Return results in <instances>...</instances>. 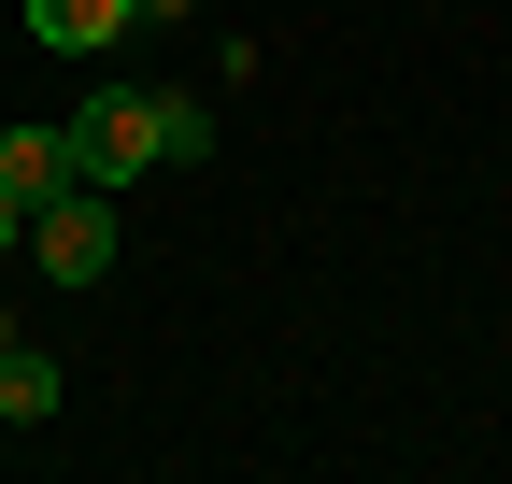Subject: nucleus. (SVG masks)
<instances>
[{
	"label": "nucleus",
	"instance_id": "nucleus-1",
	"mask_svg": "<svg viewBox=\"0 0 512 484\" xmlns=\"http://www.w3.org/2000/svg\"><path fill=\"white\" fill-rule=\"evenodd\" d=\"M72 171H86L100 200L143 186V171H157V86H100V100L72 114Z\"/></svg>",
	"mask_w": 512,
	"mask_h": 484
},
{
	"label": "nucleus",
	"instance_id": "nucleus-2",
	"mask_svg": "<svg viewBox=\"0 0 512 484\" xmlns=\"http://www.w3.org/2000/svg\"><path fill=\"white\" fill-rule=\"evenodd\" d=\"M29 271H43L57 299H86V285L114 271V200H100V186H57V200L29 214Z\"/></svg>",
	"mask_w": 512,
	"mask_h": 484
},
{
	"label": "nucleus",
	"instance_id": "nucleus-3",
	"mask_svg": "<svg viewBox=\"0 0 512 484\" xmlns=\"http://www.w3.org/2000/svg\"><path fill=\"white\" fill-rule=\"evenodd\" d=\"M0 186H15L29 214H43L57 186H86V171H72V129H0Z\"/></svg>",
	"mask_w": 512,
	"mask_h": 484
},
{
	"label": "nucleus",
	"instance_id": "nucleus-4",
	"mask_svg": "<svg viewBox=\"0 0 512 484\" xmlns=\"http://www.w3.org/2000/svg\"><path fill=\"white\" fill-rule=\"evenodd\" d=\"M29 43L43 57H100V43H128V0H29Z\"/></svg>",
	"mask_w": 512,
	"mask_h": 484
},
{
	"label": "nucleus",
	"instance_id": "nucleus-5",
	"mask_svg": "<svg viewBox=\"0 0 512 484\" xmlns=\"http://www.w3.org/2000/svg\"><path fill=\"white\" fill-rule=\"evenodd\" d=\"M0 428H57V356L15 328V342H0Z\"/></svg>",
	"mask_w": 512,
	"mask_h": 484
},
{
	"label": "nucleus",
	"instance_id": "nucleus-6",
	"mask_svg": "<svg viewBox=\"0 0 512 484\" xmlns=\"http://www.w3.org/2000/svg\"><path fill=\"white\" fill-rule=\"evenodd\" d=\"M214 157V100L200 86H157V171H200Z\"/></svg>",
	"mask_w": 512,
	"mask_h": 484
},
{
	"label": "nucleus",
	"instance_id": "nucleus-7",
	"mask_svg": "<svg viewBox=\"0 0 512 484\" xmlns=\"http://www.w3.org/2000/svg\"><path fill=\"white\" fill-rule=\"evenodd\" d=\"M185 15H200V0H128V29H185Z\"/></svg>",
	"mask_w": 512,
	"mask_h": 484
},
{
	"label": "nucleus",
	"instance_id": "nucleus-8",
	"mask_svg": "<svg viewBox=\"0 0 512 484\" xmlns=\"http://www.w3.org/2000/svg\"><path fill=\"white\" fill-rule=\"evenodd\" d=\"M0 257H29V200L15 186H0Z\"/></svg>",
	"mask_w": 512,
	"mask_h": 484
},
{
	"label": "nucleus",
	"instance_id": "nucleus-9",
	"mask_svg": "<svg viewBox=\"0 0 512 484\" xmlns=\"http://www.w3.org/2000/svg\"><path fill=\"white\" fill-rule=\"evenodd\" d=\"M0 342H15V314H0Z\"/></svg>",
	"mask_w": 512,
	"mask_h": 484
}]
</instances>
